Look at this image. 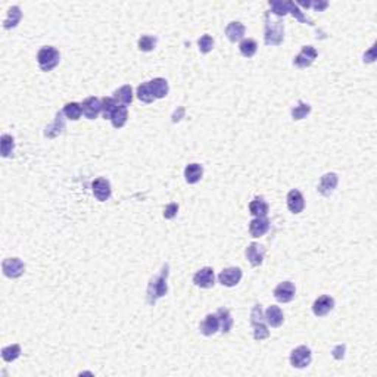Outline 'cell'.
<instances>
[{"label": "cell", "instance_id": "23", "mask_svg": "<svg viewBox=\"0 0 377 377\" xmlns=\"http://www.w3.org/2000/svg\"><path fill=\"white\" fill-rule=\"evenodd\" d=\"M21 18H22V12H21L19 6H12V8H9V11H8V14H6V18H5V21H3V27H5L6 30L15 28L16 25L19 24Z\"/></svg>", "mask_w": 377, "mask_h": 377}, {"label": "cell", "instance_id": "16", "mask_svg": "<svg viewBox=\"0 0 377 377\" xmlns=\"http://www.w3.org/2000/svg\"><path fill=\"white\" fill-rule=\"evenodd\" d=\"M287 208H289V211L293 212V214H299V212L303 211L305 199H303L299 190L293 189V190L289 192V195H287Z\"/></svg>", "mask_w": 377, "mask_h": 377}, {"label": "cell", "instance_id": "2", "mask_svg": "<svg viewBox=\"0 0 377 377\" xmlns=\"http://www.w3.org/2000/svg\"><path fill=\"white\" fill-rule=\"evenodd\" d=\"M285 39V25L280 19H271L270 12L265 14V37L267 46H280Z\"/></svg>", "mask_w": 377, "mask_h": 377}, {"label": "cell", "instance_id": "34", "mask_svg": "<svg viewBox=\"0 0 377 377\" xmlns=\"http://www.w3.org/2000/svg\"><path fill=\"white\" fill-rule=\"evenodd\" d=\"M158 43V39L153 37V36H142L137 42V46L142 52H151L156 47Z\"/></svg>", "mask_w": 377, "mask_h": 377}, {"label": "cell", "instance_id": "7", "mask_svg": "<svg viewBox=\"0 0 377 377\" xmlns=\"http://www.w3.org/2000/svg\"><path fill=\"white\" fill-rule=\"evenodd\" d=\"M318 56L317 50L316 47L313 46H303L302 50L299 52V55L293 59V65L296 68H308L313 65V62L316 60V58Z\"/></svg>", "mask_w": 377, "mask_h": 377}, {"label": "cell", "instance_id": "6", "mask_svg": "<svg viewBox=\"0 0 377 377\" xmlns=\"http://www.w3.org/2000/svg\"><path fill=\"white\" fill-rule=\"evenodd\" d=\"M290 364L295 368H305L311 364V349L306 347H298L290 354Z\"/></svg>", "mask_w": 377, "mask_h": 377}, {"label": "cell", "instance_id": "20", "mask_svg": "<svg viewBox=\"0 0 377 377\" xmlns=\"http://www.w3.org/2000/svg\"><path fill=\"white\" fill-rule=\"evenodd\" d=\"M268 211H270V207H268V203H267L262 197H255V199L249 203V212H251L255 218H265Z\"/></svg>", "mask_w": 377, "mask_h": 377}, {"label": "cell", "instance_id": "12", "mask_svg": "<svg viewBox=\"0 0 377 377\" xmlns=\"http://www.w3.org/2000/svg\"><path fill=\"white\" fill-rule=\"evenodd\" d=\"M295 292H296V289L292 282H283L274 289V298L279 302L287 303L295 298Z\"/></svg>", "mask_w": 377, "mask_h": 377}, {"label": "cell", "instance_id": "10", "mask_svg": "<svg viewBox=\"0 0 377 377\" xmlns=\"http://www.w3.org/2000/svg\"><path fill=\"white\" fill-rule=\"evenodd\" d=\"M193 283L196 286L202 287V289H210L215 285V276H214V270L211 267H205L200 268L199 271L193 276Z\"/></svg>", "mask_w": 377, "mask_h": 377}, {"label": "cell", "instance_id": "40", "mask_svg": "<svg viewBox=\"0 0 377 377\" xmlns=\"http://www.w3.org/2000/svg\"><path fill=\"white\" fill-rule=\"evenodd\" d=\"M177 212H179V205L173 202V203L166 205L165 211H164V217H165L166 220H173L177 215Z\"/></svg>", "mask_w": 377, "mask_h": 377}, {"label": "cell", "instance_id": "25", "mask_svg": "<svg viewBox=\"0 0 377 377\" xmlns=\"http://www.w3.org/2000/svg\"><path fill=\"white\" fill-rule=\"evenodd\" d=\"M127 118H128V111H127V106L118 105L117 108H115V111L112 112L111 121H112V125H114L115 128H121V127H124V125H125Z\"/></svg>", "mask_w": 377, "mask_h": 377}, {"label": "cell", "instance_id": "22", "mask_svg": "<svg viewBox=\"0 0 377 377\" xmlns=\"http://www.w3.org/2000/svg\"><path fill=\"white\" fill-rule=\"evenodd\" d=\"M226 36L227 39L230 42H233V43L239 42V40L243 39V36H245V25L242 22H237V21L230 22L226 28Z\"/></svg>", "mask_w": 377, "mask_h": 377}, {"label": "cell", "instance_id": "17", "mask_svg": "<svg viewBox=\"0 0 377 377\" xmlns=\"http://www.w3.org/2000/svg\"><path fill=\"white\" fill-rule=\"evenodd\" d=\"M218 329H220V321H218L217 314H208L199 327V330L203 336H212L218 332Z\"/></svg>", "mask_w": 377, "mask_h": 377}, {"label": "cell", "instance_id": "1", "mask_svg": "<svg viewBox=\"0 0 377 377\" xmlns=\"http://www.w3.org/2000/svg\"><path fill=\"white\" fill-rule=\"evenodd\" d=\"M168 270H169L168 264H164L161 272L151 279L149 286H148V303L149 305H153L159 298L166 295V292H168L166 279H168V272H169Z\"/></svg>", "mask_w": 377, "mask_h": 377}, {"label": "cell", "instance_id": "39", "mask_svg": "<svg viewBox=\"0 0 377 377\" xmlns=\"http://www.w3.org/2000/svg\"><path fill=\"white\" fill-rule=\"evenodd\" d=\"M197 46H199V50H200L202 53H210L212 50V47H214V40H212L211 36L205 34V36H202V37L197 40Z\"/></svg>", "mask_w": 377, "mask_h": 377}, {"label": "cell", "instance_id": "21", "mask_svg": "<svg viewBox=\"0 0 377 377\" xmlns=\"http://www.w3.org/2000/svg\"><path fill=\"white\" fill-rule=\"evenodd\" d=\"M63 128H65V121H63V112L60 111V112L56 114L55 121L49 127H46L45 136L49 137V139H55V137L59 136L60 133L63 131Z\"/></svg>", "mask_w": 377, "mask_h": 377}, {"label": "cell", "instance_id": "11", "mask_svg": "<svg viewBox=\"0 0 377 377\" xmlns=\"http://www.w3.org/2000/svg\"><path fill=\"white\" fill-rule=\"evenodd\" d=\"M91 190H93L94 197H96L99 202H105V200H108V199L111 197V193H112L109 181L106 180V179H102V177H100V179H96V180L93 181Z\"/></svg>", "mask_w": 377, "mask_h": 377}, {"label": "cell", "instance_id": "38", "mask_svg": "<svg viewBox=\"0 0 377 377\" xmlns=\"http://www.w3.org/2000/svg\"><path fill=\"white\" fill-rule=\"evenodd\" d=\"M287 8H289V12L295 16L298 21H301V22H306V24H310V25H314L311 19H308L306 16L302 14L301 9H299V6H298L296 3H293V2H287Z\"/></svg>", "mask_w": 377, "mask_h": 377}, {"label": "cell", "instance_id": "4", "mask_svg": "<svg viewBox=\"0 0 377 377\" xmlns=\"http://www.w3.org/2000/svg\"><path fill=\"white\" fill-rule=\"evenodd\" d=\"M251 324L254 327V339L255 340H264L270 336V330L264 324V314L261 305H255L251 313Z\"/></svg>", "mask_w": 377, "mask_h": 377}, {"label": "cell", "instance_id": "3", "mask_svg": "<svg viewBox=\"0 0 377 377\" xmlns=\"http://www.w3.org/2000/svg\"><path fill=\"white\" fill-rule=\"evenodd\" d=\"M60 60L59 52L52 47V46H45L39 50L37 53V62H39V66L42 71H52L53 68L58 66Z\"/></svg>", "mask_w": 377, "mask_h": 377}, {"label": "cell", "instance_id": "14", "mask_svg": "<svg viewBox=\"0 0 377 377\" xmlns=\"http://www.w3.org/2000/svg\"><path fill=\"white\" fill-rule=\"evenodd\" d=\"M333 308H334V301H333V298L327 296V295L320 296V298L316 299V302L313 303V313H314L317 317H324V316H327Z\"/></svg>", "mask_w": 377, "mask_h": 377}, {"label": "cell", "instance_id": "24", "mask_svg": "<svg viewBox=\"0 0 377 377\" xmlns=\"http://www.w3.org/2000/svg\"><path fill=\"white\" fill-rule=\"evenodd\" d=\"M203 176V168L199 164H189L184 169V179L189 184H195L202 179Z\"/></svg>", "mask_w": 377, "mask_h": 377}, {"label": "cell", "instance_id": "33", "mask_svg": "<svg viewBox=\"0 0 377 377\" xmlns=\"http://www.w3.org/2000/svg\"><path fill=\"white\" fill-rule=\"evenodd\" d=\"M0 148H2V156L3 158H8L12 151H14V148H15V140H14V137L9 136V134H3L2 139H0Z\"/></svg>", "mask_w": 377, "mask_h": 377}, {"label": "cell", "instance_id": "27", "mask_svg": "<svg viewBox=\"0 0 377 377\" xmlns=\"http://www.w3.org/2000/svg\"><path fill=\"white\" fill-rule=\"evenodd\" d=\"M217 317H218V321H220V329L223 333H228L233 327V318H231V314L230 311L226 310V308H220L217 311Z\"/></svg>", "mask_w": 377, "mask_h": 377}, {"label": "cell", "instance_id": "43", "mask_svg": "<svg viewBox=\"0 0 377 377\" xmlns=\"http://www.w3.org/2000/svg\"><path fill=\"white\" fill-rule=\"evenodd\" d=\"M311 6H313L317 12H323V11L329 6V3H327V2H314Z\"/></svg>", "mask_w": 377, "mask_h": 377}, {"label": "cell", "instance_id": "19", "mask_svg": "<svg viewBox=\"0 0 377 377\" xmlns=\"http://www.w3.org/2000/svg\"><path fill=\"white\" fill-rule=\"evenodd\" d=\"M264 318L271 327H280L283 324V321H285V316H283L282 310L279 306H276V305H271V306L267 308Z\"/></svg>", "mask_w": 377, "mask_h": 377}, {"label": "cell", "instance_id": "41", "mask_svg": "<svg viewBox=\"0 0 377 377\" xmlns=\"http://www.w3.org/2000/svg\"><path fill=\"white\" fill-rule=\"evenodd\" d=\"M344 352H345V345H339L333 349V357L336 360H342L344 358Z\"/></svg>", "mask_w": 377, "mask_h": 377}, {"label": "cell", "instance_id": "9", "mask_svg": "<svg viewBox=\"0 0 377 377\" xmlns=\"http://www.w3.org/2000/svg\"><path fill=\"white\" fill-rule=\"evenodd\" d=\"M337 183H339V177L337 174L334 173H327L321 177V180L318 183V192L323 195V196L329 197L334 192V189L337 187Z\"/></svg>", "mask_w": 377, "mask_h": 377}, {"label": "cell", "instance_id": "30", "mask_svg": "<svg viewBox=\"0 0 377 377\" xmlns=\"http://www.w3.org/2000/svg\"><path fill=\"white\" fill-rule=\"evenodd\" d=\"M137 97L145 104H152L155 100V96H153V91H152L149 83H143L137 87Z\"/></svg>", "mask_w": 377, "mask_h": 377}, {"label": "cell", "instance_id": "5", "mask_svg": "<svg viewBox=\"0 0 377 377\" xmlns=\"http://www.w3.org/2000/svg\"><path fill=\"white\" fill-rule=\"evenodd\" d=\"M3 274L9 279H18L25 271V265L19 258H8L2 262Z\"/></svg>", "mask_w": 377, "mask_h": 377}, {"label": "cell", "instance_id": "28", "mask_svg": "<svg viewBox=\"0 0 377 377\" xmlns=\"http://www.w3.org/2000/svg\"><path fill=\"white\" fill-rule=\"evenodd\" d=\"M114 99L121 102L122 105H130L133 102V89L131 86H122L118 90L114 91Z\"/></svg>", "mask_w": 377, "mask_h": 377}, {"label": "cell", "instance_id": "42", "mask_svg": "<svg viewBox=\"0 0 377 377\" xmlns=\"http://www.w3.org/2000/svg\"><path fill=\"white\" fill-rule=\"evenodd\" d=\"M374 52H376V46H373V47L370 49V52H367V53L364 55V62H374V59H376Z\"/></svg>", "mask_w": 377, "mask_h": 377}, {"label": "cell", "instance_id": "15", "mask_svg": "<svg viewBox=\"0 0 377 377\" xmlns=\"http://www.w3.org/2000/svg\"><path fill=\"white\" fill-rule=\"evenodd\" d=\"M264 255H265V248L261 246L259 243H251L246 248V258L251 262V265H254V267H258L262 264Z\"/></svg>", "mask_w": 377, "mask_h": 377}, {"label": "cell", "instance_id": "36", "mask_svg": "<svg viewBox=\"0 0 377 377\" xmlns=\"http://www.w3.org/2000/svg\"><path fill=\"white\" fill-rule=\"evenodd\" d=\"M100 104H102V115H104V118L105 120H111V117H112V112L115 111V108H117V100L114 99V97H104L102 100H100Z\"/></svg>", "mask_w": 377, "mask_h": 377}, {"label": "cell", "instance_id": "29", "mask_svg": "<svg viewBox=\"0 0 377 377\" xmlns=\"http://www.w3.org/2000/svg\"><path fill=\"white\" fill-rule=\"evenodd\" d=\"M63 115L71 121H77L80 120L81 114H83V109H81V105L77 104V102H71V104H66L65 108H63Z\"/></svg>", "mask_w": 377, "mask_h": 377}, {"label": "cell", "instance_id": "26", "mask_svg": "<svg viewBox=\"0 0 377 377\" xmlns=\"http://www.w3.org/2000/svg\"><path fill=\"white\" fill-rule=\"evenodd\" d=\"M149 84L155 99H162L168 94V83L165 78H153L152 81H149Z\"/></svg>", "mask_w": 377, "mask_h": 377}, {"label": "cell", "instance_id": "35", "mask_svg": "<svg viewBox=\"0 0 377 377\" xmlns=\"http://www.w3.org/2000/svg\"><path fill=\"white\" fill-rule=\"evenodd\" d=\"M310 112H311V106L308 105V104H303L302 100L298 102V106H295L293 109H292V118L296 121L303 120L306 115H310Z\"/></svg>", "mask_w": 377, "mask_h": 377}, {"label": "cell", "instance_id": "32", "mask_svg": "<svg viewBox=\"0 0 377 377\" xmlns=\"http://www.w3.org/2000/svg\"><path fill=\"white\" fill-rule=\"evenodd\" d=\"M21 355V347L19 345H9L2 349V358L6 362L15 361L16 358Z\"/></svg>", "mask_w": 377, "mask_h": 377}, {"label": "cell", "instance_id": "31", "mask_svg": "<svg viewBox=\"0 0 377 377\" xmlns=\"http://www.w3.org/2000/svg\"><path fill=\"white\" fill-rule=\"evenodd\" d=\"M239 50H241V53L245 56V58H252L255 53H257L258 50V45L255 40H252V39H246V40H243L239 46Z\"/></svg>", "mask_w": 377, "mask_h": 377}, {"label": "cell", "instance_id": "37", "mask_svg": "<svg viewBox=\"0 0 377 377\" xmlns=\"http://www.w3.org/2000/svg\"><path fill=\"white\" fill-rule=\"evenodd\" d=\"M270 8H271V12L276 16L282 18L289 14V8H287V2H280V0H270Z\"/></svg>", "mask_w": 377, "mask_h": 377}, {"label": "cell", "instance_id": "13", "mask_svg": "<svg viewBox=\"0 0 377 377\" xmlns=\"http://www.w3.org/2000/svg\"><path fill=\"white\" fill-rule=\"evenodd\" d=\"M81 109L86 118L89 120H96L97 115L102 112V104L97 97H87L83 100L81 104Z\"/></svg>", "mask_w": 377, "mask_h": 377}, {"label": "cell", "instance_id": "18", "mask_svg": "<svg viewBox=\"0 0 377 377\" xmlns=\"http://www.w3.org/2000/svg\"><path fill=\"white\" fill-rule=\"evenodd\" d=\"M270 230V221L267 218H254L249 223V233L252 237H261Z\"/></svg>", "mask_w": 377, "mask_h": 377}, {"label": "cell", "instance_id": "8", "mask_svg": "<svg viewBox=\"0 0 377 377\" xmlns=\"http://www.w3.org/2000/svg\"><path fill=\"white\" fill-rule=\"evenodd\" d=\"M242 280V270L237 267H230L218 274V282L226 287L236 286Z\"/></svg>", "mask_w": 377, "mask_h": 377}]
</instances>
